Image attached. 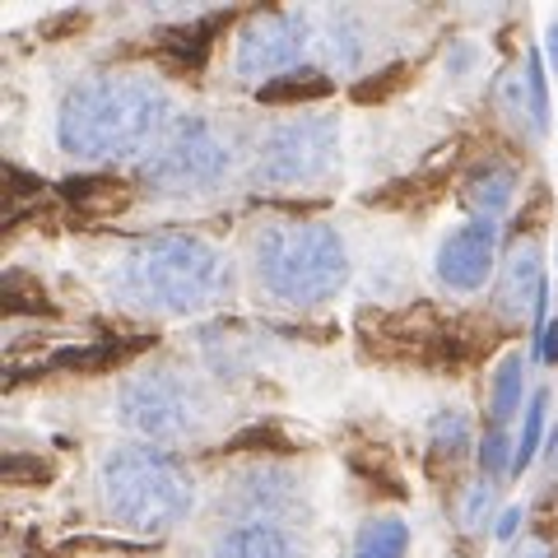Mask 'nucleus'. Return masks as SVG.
Returning <instances> with one entry per match:
<instances>
[{
  "label": "nucleus",
  "mask_w": 558,
  "mask_h": 558,
  "mask_svg": "<svg viewBox=\"0 0 558 558\" xmlns=\"http://www.w3.org/2000/svg\"><path fill=\"white\" fill-rule=\"evenodd\" d=\"M80 275L108 307L145 322H201L238 299V252L209 233L163 229L102 242Z\"/></svg>",
  "instance_id": "1"
},
{
  "label": "nucleus",
  "mask_w": 558,
  "mask_h": 558,
  "mask_svg": "<svg viewBox=\"0 0 558 558\" xmlns=\"http://www.w3.org/2000/svg\"><path fill=\"white\" fill-rule=\"evenodd\" d=\"M182 121L178 89L145 65H112L70 80L51 102V145L75 168L145 163Z\"/></svg>",
  "instance_id": "2"
},
{
  "label": "nucleus",
  "mask_w": 558,
  "mask_h": 558,
  "mask_svg": "<svg viewBox=\"0 0 558 558\" xmlns=\"http://www.w3.org/2000/svg\"><path fill=\"white\" fill-rule=\"evenodd\" d=\"M238 266L260 307L317 312L340 303L354 279L349 242L330 219L312 215H260L242 229Z\"/></svg>",
  "instance_id": "3"
},
{
  "label": "nucleus",
  "mask_w": 558,
  "mask_h": 558,
  "mask_svg": "<svg viewBox=\"0 0 558 558\" xmlns=\"http://www.w3.org/2000/svg\"><path fill=\"white\" fill-rule=\"evenodd\" d=\"M89 494L112 531L159 539L182 531L201 508V480L178 451L121 438L94 457Z\"/></svg>",
  "instance_id": "4"
},
{
  "label": "nucleus",
  "mask_w": 558,
  "mask_h": 558,
  "mask_svg": "<svg viewBox=\"0 0 558 558\" xmlns=\"http://www.w3.org/2000/svg\"><path fill=\"white\" fill-rule=\"evenodd\" d=\"M256 126L229 112H182L168 140L140 163V191L149 205L196 209L247 186Z\"/></svg>",
  "instance_id": "5"
},
{
  "label": "nucleus",
  "mask_w": 558,
  "mask_h": 558,
  "mask_svg": "<svg viewBox=\"0 0 558 558\" xmlns=\"http://www.w3.org/2000/svg\"><path fill=\"white\" fill-rule=\"evenodd\" d=\"M117 428L135 442H154L168 451L205 447L233 424V400L186 363H145L112 396Z\"/></svg>",
  "instance_id": "6"
},
{
  "label": "nucleus",
  "mask_w": 558,
  "mask_h": 558,
  "mask_svg": "<svg viewBox=\"0 0 558 558\" xmlns=\"http://www.w3.org/2000/svg\"><path fill=\"white\" fill-rule=\"evenodd\" d=\"M201 558H317L303 488L284 470L252 465L223 488Z\"/></svg>",
  "instance_id": "7"
},
{
  "label": "nucleus",
  "mask_w": 558,
  "mask_h": 558,
  "mask_svg": "<svg viewBox=\"0 0 558 558\" xmlns=\"http://www.w3.org/2000/svg\"><path fill=\"white\" fill-rule=\"evenodd\" d=\"M344 168V117L330 108H299L256 121L247 191L270 196H322Z\"/></svg>",
  "instance_id": "8"
},
{
  "label": "nucleus",
  "mask_w": 558,
  "mask_h": 558,
  "mask_svg": "<svg viewBox=\"0 0 558 558\" xmlns=\"http://www.w3.org/2000/svg\"><path fill=\"white\" fill-rule=\"evenodd\" d=\"M317 70V10H260L242 20L229 51V75L242 89L279 84Z\"/></svg>",
  "instance_id": "9"
},
{
  "label": "nucleus",
  "mask_w": 558,
  "mask_h": 558,
  "mask_svg": "<svg viewBox=\"0 0 558 558\" xmlns=\"http://www.w3.org/2000/svg\"><path fill=\"white\" fill-rule=\"evenodd\" d=\"M428 270L438 279V289L451 299H470L488 284V275L498 270V223L494 219H457L447 223L433 242Z\"/></svg>",
  "instance_id": "10"
},
{
  "label": "nucleus",
  "mask_w": 558,
  "mask_h": 558,
  "mask_svg": "<svg viewBox=\"0 0 558 558\" xmlns=\"http://www.w3.org/2000/svg\"><path fill=\"white\" fill-rule=\"evenodd\" d=\"M494 303L508 322H535L539 336V303H545V256H539L535 238H521L517 247L502 256L498 266V284H494Z\"/></svg>",
  "instance_id": "11"
},
{
  "label": "nucleus",
  "mask_w": 558,
  "mask_h": 558,
  "mask_svg": "<svg viewBox=\"0 0 558 558\" xmlns=\"http://www.w3.org/2000/svg\"><path fill=\"white\" fill-rule=\"evenodd\" d=\"M517 186H521V178H517V168L512 163H502V159H484V163H475L470 168V178H465V209L475 219H502L512 209V201H517Z\"/></svg>",
  "instance_id": "12"
},
{
  "label": "nucleus",
  "mask_w": 558,
  "mask_h": 558,
  "mask_svg": "<svg viewBox=\"0 0 558 558\" xmlns=\"http://www.w3.org/2000/svg\"><path fill=\"white\" fill-rule=\"evenodd\" d=\"M521 405H526V354L508 349L488 373V418H494V428H508Z\"/></svg>",
  "instance_id": "13"
},
{
  "label": "nucleus",
  "mask_w": 558,
  "mask_h": 558,
  "mask_svg": "<svg viewBox=\"0 0 558 558\" xmlns=\"http://www.w3.org/2000/svg\"><path fill=\"white\" fill-rule=\"evenodd\" d=\"M410 554V521L400 512H377L354 531L349 558H405Z\"/></svg>",
  "instance_id": "14"
},
{
  "label": "nucleus",
  "mask_w": 558,
  "mask_h": 558,
  "mask_svg": "<svg viewBox=\"0 0 558 558\" xmlns=\"http://www.w3.org/2000/svg\"><path fill=\"white\" fill-rule=\"evenodd\" d=\"M545 414H549V396L535 391L526 400V418H521V433H517V470L531 465L539 457V438H545Z\"/></svg>",
  "instance_id": "15"
},
{
  "label": "nucleus",
  "mask_w": 558,
  "mask_h": 558,
  "mask_svg": "<svg viewBox=\"0 0 558 558\" xmlns=\"http://www.w3.org/2000/svg\"><path fill=\"white\" fill-rule=\"evenodd\" d=\"M480 470H484V480L488 484H498L508 470H517V442L508 438V428H494L484 438V447H480Z\"/></svg>",
  "instance_id": "16"
},
{
  "label": "nucleus",
  "mask_w": 558,
  "mask_h": 558,
  "mask_svg": "<svg viewBox=\"0 0 558 558\" xmlns=\"http://www.w3.org/2000/svg\"><path fill=\"white\" fill-rule=\"evenodd\" d=\"M470 438H475V433H470L465 414H438L433 418V442H438L442 451H465Z\"/></svg>",
  "instance_id": "17"
},
{
  "label": "nucleus",
  "mask_w": 558,
  "mask_h": 558,
  "mask_svg": "<svg viewBox=\"0 0 558 558\" xmlns=\"http://www.w3.org/2000/svg\"><path fill=\"white\" fill-rule=\"evenodd\" d=\"M535 354L545 359V363H558V322H549V326H545V336H539Z\"/></svg>",
  "instance_id": "18"
},
{
  "label": "nucleus",
  "mask_w": 558,
  "mask_h": 558,
  "mask_svg": "<svg viewBox=\"0 0 558 558\" xmlns=\"http://www.w3.org/2000/svg\"><path fill=\"white\" fill-rule=\"evenodd\" d=\"M545 57H549V70L558 75V20L545 24Z\"/></svg>",
  "instance_id": "19"
},
{
  "label": "nucleus",
  "mask_w": 558,
  "mask_h": 558,
  "mask_svg": "<svg viewBox=\"0 0 558 558\" xmlns=\"http://www.w3.org/2000/svg\"><path fill=\"white\" fill-rule=\"evenodd\" d=\"M512 531H517V512H508V517H502V521H498V535H502V539H508Z\"/></svg>",
  "instance_id": "20"
},
{
  "label": "nucleus",
  "mask_w": 558,
  "mask_h": 558,
  "mask_svg": "<svg viewBox=\"0 0 558 558\" xmlns=\"http://www.w3.org/2000/svg\"><path fill=\"white\" fill-rule=\"evenodd\" d=\"M549 461H554V465H558V438H554V447H549Z\"/></svg>",
  "instance_id": "21"
}]
</instances>
